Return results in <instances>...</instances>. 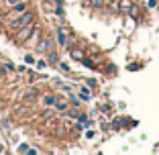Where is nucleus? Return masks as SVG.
I'll return each instance as SVG.
<instances>
[{"label":"nucleus","mask_w":159,"mask_h":155,"mask_svg":"<svg viewBox=\"0 0 159 155\" xmlns=\"http://www.w3.org/2000/svg\"><path fill=\"white\" fill-rule=\"evenodd\" d=\"M88 86L90 88H96V80H88Z\"/></svg>","instance_id":"obj_18"},{"label":"nucleus","mask_w":159,"mask_h":155,"mask_svg":"<svg viewBox=\"0 0 159 155\" xmlns=\"http://www.w3.org/2000/svg\"><path fill=\"white\" fill-rule=\"evenodd\" d=\"M90 4H92L94 8H100V6H104V0H90Z\"/></svg>","instance_id":"obj_14"},{"label":"nucleus","mask_w":159,"mask_h":155,"mask_svg":"<svg viewBox=\"0 0 159 155\" xmlns=\"http://www.w3.org/2000/svg\"><path fill=\"white\" fill-rule=\"evenodd\" d=\"M16 2H20V0H6V4H8V6H14Z\"/></svg>","instance_id":"obj_17"},{"label":"nucleus","mask_w":159,"mask_h":155,"mask_svg":"<svg viewBox=\"0 0 159 155\" xmlns=\"http://www.w3.org/2000/svg\"><path fill=\"white\" fill-rule=\"evenodd\" d=\"M55 106H57V110H63V112H66V110H67V100H63V98L57 96V98H55Z\"/></svg>","instance_id":"obj_6"},{"label":"nucleus","mask_w":159,"mask_h":155,"mask_svg":"<svg viewBox=\"0 0 159 155\" xmlns=\"http://www.w3.org/2000/svg\"><path fill=\"white\" fill-rule=\"evenodd\" d=\"M149 6H157V0H149Z\"/></svg>","instance_id":"obj_19"},{"label":"nucleus","mask_w":159,"mask_h":155,"mask_svg":"<svg viewBox=\"0 0 159 155\" xmlns=\"http://www.w3.org/2000/svg\"><path fill=\"white\" fill-rule=\"evenodd\" d=\"M84 63H86L88 67H94V61H92V59H86V57H84Z\"/></svg>","instance_id":"obj_16"},{"label":"nucleus","mask_w":159,"mask_h":155,"mask_svg":"<svg viewBox=\"0 0 159 155\" xmlns=\"http://www.w3.org/2000/svg\"><path fill=\"white\" fill-rule=\"evenodd\" d=\"M129 14H131L133 19H139V6L133 4V6H131V10H129Z\"/></svg>","instance_id":"obj_11"},{"label":"nucleus","mask_w":159,"mask_h":155,"mask_svg":"<svg viewBox=\"0 0 159 155\" xmlns=\"http://www.w3.org/2000/svg\"><path fill=\"white\" fill-rule=\"evenodd\" d=\"M131 6H133V0H120V4H118V12H120V14H129Z\"/></svg>","instance_id":"obj_3"},{"label":"nucleus","mask_w":159,"mask_h":155,"mask_svg":"<svg viewBox=\"0 0 159 155\" xmlns=\"http://www.w3.org/2000/svg\"><path fill=\"white\" fill-rule=\"evenodd\" d=\"M57 43H59V47H67V37L63 31H57Z\"/></svg>","instance_id":"obj_5"},{"label":"nucleus","mask_w":159,"mask_h":155,"mask_svg":"<svg viewBox=\"0 0 159 155\" xmlns=\"http://www.w3.org/2000/svg\"><path fill=\"white\" fill-rule=\"evenodd\" d=\"M80 96H82V100H84V102H88V100L92 98V96H90V90H88V88H80Z\"/></svg>","instance_id":"obj_9"},{"label":"nucleus","mask_w":159,"mask_h":155,"mask_svg":"<svg viewBox=\"0 0 159 155\" xmlns=\"http://www.w3.org/2000/svg\"><path fill=\"white\" fill-rule=\"evenodd\" d=\"M71 57H74V59L75 61H82V59H84V49H71Z\"/></svg>","instance_id":"obj_7"},{"label":"nucleus","mask_w":159,"mask_h":155,"mask_svg":"<svg viewBox=\"0 0 159 155\" xmlns=\"http://www.w3.org/2000/svg\"><path fill=\"white\" fill-rule=\"evenodd\" d=\"M55 98H57V96H53V94H47L45 98H43V102H45V106H51V104H55Z\"/></svg>","instance_id":"obj_10"},{"label":"nucleus","mask_w":159,"mask_h":155,"mask_svg":"<svg viewBox=\"0 0 159 155\" xmlns=\"http://www.w3.org/2000/svg\"><path fill=\"white\" fill-rule=\"evenodd\" d=\"M49 49H51V41H49V39H41V41H39V45H37V51H49Z\"/></svg>","instance_id":"obj_4"},{"label":"nucleus","mask_w":159,"mask_h":155,"mask_svg":"<svg viewBox=\"0 0 159 155\" xmlns=\"http://www.w3.org/2000/svg\"><path fill=\"white\" fill-rule=\"evenodd\" d=\"M25 61H27V63H35V57L33 55H27V57H25Z\"/></svg>","instance_id":"obj_15"},{"label":"nucleus","mask_w":159,"mask_h":155,"mask_svg":"<svg viewBox=\"0 0 159 155\" xmlns=\"http://www.w3.org/2000/svg\"><path fill=\"white\" fill-rule=\"evenodd\" d=\"M47 61H51V63H57V53H55V51H49V53H47Z\"/></svg>","instance_id":"obj_12"},{"label":"nucleus","mask_w":159,"mask_h":155,"mask_svg":"<svg viewBox=\"0 0 159 155\" xmlns=\"http://www.w3.org/2000/svg\"><path fill=\"white\" fill-rule=\"evenodd\" d=\"M33 21H35V14H33V10H25V12H20L16 19L10 23V29H14V31H19V29H23V27H27V25H33Z\"/></svg>","instance_id":"obj_1"},{"label":"nucleus","mask_w":159,"mask_h":155,"mask_svg":"<svg viewBox=\"0 0 159 155\" xmlns=\"http://www.w3.org/2000/svg\"><path fill=\"white\" fill-rule=\"evenodd\" d=\"M14 37H16V41L19 43H27L29 39H31V35L35 33V29L31 27V25H27V27H23V29H19V31H14Z\"/></svg>","instance_id":"obj_2"},{"label":"nucleus","mask_w":159,"mask_h":155,"mask_svg":"<svg viewBox=\"0 0 159 155\" xmlns=\"http://www.w3.org/2000/svg\"><path fill=\"white\" fill-rule=\"evenodd\" d=\"M25 10H27V4H25V2H16V4L12 6V12H25Z\"/></svg>","instance_id":"obj_8"},{"label":"nucleus","mask_w":159,"mask_h":155,"mask_svg":"<svg viewBox=\"0 0 159 155\" xmlns=\"http://www.w3.org/2000/svg\"><path fill=\"white\" fill-rule=\"evenodd\" d=\"M67 114L74 116V118H80V110H78V108H67Z\"/></svg>","instance_id":"obj_13"}]
</instances>
